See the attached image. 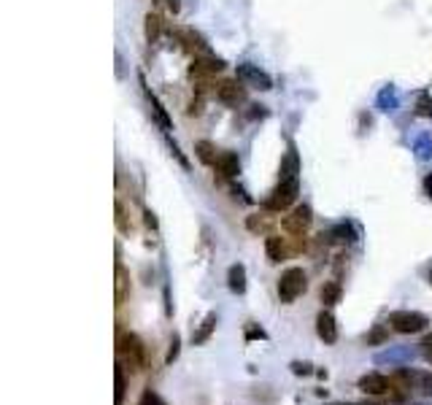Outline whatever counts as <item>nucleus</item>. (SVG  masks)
I'll return each instance as SVG.
<instances>
[{
  "label": "nucleus",
  "instance_id": "obj_1",
  "mask_svg": "<svg viewBox=\"0 0 432 405\" xmlns=\"http://www.w3.org/2000/svg\"><path fill=\"white\" fill-rule=\"evenodd\" d=\"M306 286H308L306 270L303 267H287L281 273V279H278V300L289 305V303H294V300L306 292Z\"/></svg>",
  "mask_w": 432,
  "mask_h": 405
},
{
  "label": "nucleus",
  "instance_id": "obj_20",
  "mask_svg": "<svg viewBox=\"0 0 432 405\" xmlns=\"http://www.w3.org/2000/svg\"><path fill=\"white\" fill-rule=\"evenodd\" d=\"M143 92H146V100H149V103H152V108H155V117H157V122L162 124V127H165V130H171V117H168V114H165V108H162V103H159V100H157L155 95H152V92H149V89H146V84H143Z\"/></svg>",
  "mask_w": 432,
  "mask_h": 405
},
{
  "label": "nucleus",
  "instance_id": "obj_21",
  "mask_svg": "<svg viewBox=\"0 0 432 405\" xmlns=\"http://www.w3.org/2000/svg\"><path fill=\"white\" fill-rule=\"evenodd\" d=\"M214 327H216V314H208L206 321H203V327L192 335V340H195V343H206L208 338H211V333H214Z\"/></svg>",
  "mask_w": 432,
  "mask_h": 405
},
{
  "label": "nucleus",
  "instance_id": "obj_33",
  "mask_svg": "<svg viewBox=\"0 0 432 405\" xmlns=\"http://www.w3.org/2000/svg\"><path fill=\"white\" fill-rule=\"evenodd\" d=\"M146 225H149V227H157V219L152 211H146Z\"/></svg>",
  "mask_w": 432,
  "mask_h": 405
},
{
  "label": "nucleus",
  "instance_id": "obj_12",
  "mask_svg": "<svg viewBox=\"0 0 432 405\" xmlns=\"http://www.w3.org/2000/svg\"><path fill=\"white\" fill-rule=\"evenodd\" d=\"M400 378L408 381V389H416L421 394H432V373H408V370H402Z\"/></svg>",
  "mask_w": 432,
  "mask_h": 405
},
{
  "label": "nucleus",
  "instance_id": "obj_6",
  "mask_svg": "<svg viewBox=\"0 0 432 405\" xmlns=\"http://www.w3.org/2000/svg\"><path fill=\"white\" fill-rule=\"evenodd\" d=\"M238 79H241L246 87H257V89H262V92L273 89L270 76H268L265 71H259L257 65H251V62H243V65H238Z\"/></svg>",
  "mask_w": 432,
  "mask_h": 405
},
{
  "label": "nucleus",
  "instance_id": "obj_9",
  "mask_svg": "<svg viewBox=\"0 0 432 405\" xmlns=\"http://www.w3.org/2000/svg\"><path fill=\"white\" fill-rule=\"evenodd\" d=\"M176 38H178V44H181V49H187V52H197V54H206L208 52V44L206 38L200 36V33H195L190 27H178L176 30Z\"/></svg>",
  "mask_w": 432,
  "mask_h": 405
},
{
  "label": "nucleus",
  "instance_id": "obj_10",
  "mask_svg": "<svg viewBox=\"0 0 432 405\" xmlns=\"http://www.w3.org/2000/svg\"><path fill=\"white\" fill-rule=\"evenodd\" d=\"M316 333L325 343H335L338 340V324H335V317L329 311H322L316 317Z\"/></svg>",
  "mask_w": 432,
  "mask_h": 405
},
{
  "label": "nucleus",
  "instance_id": "obj_14",
  "mask_svg": "<svg viewBox=\"0 0 432 405\" xmlns=\"http://www.w3.org/2000/svg\"><path fill=\"white\" fill-rule=\"evenodd\" d=\"M227 286H230V292H235V295H243L246 292V267L241 263L233 265L230 270H227Z\"/></svg>",
  "mask_w": 432,
  "mask_h": 405
},
{
  "label": "nucleus",
  "instance_id": "obj_3",
  "mask_svg": "<svg viewBox=\"0 0 432 405\" xmlns=\"http://www.w3.org/2000/svg\"><path fill=\"white\" fill-rule=\"evenodd\" d=\"M389 324H392L395 333L414 335V333H421L430 324V319L424 317V314H419V311H395L389 317Z\"/></svg>",
  "mask_w": 432,
  "mask_h": 405
},
{
  "label": "nucleus",
  "instance_id": "obj_11",
  "mask_svg": "<svg viewBox=\"0 0 432 405\" xmlns=\"http://www.w3.org/2000/svg\"><path fill=\"white\" fill-rule=\"evenodd\" d=\"M389 387H392V381L386 376H381V373H367V376L360 378V389L365 394H384Z\"/></svg>",
  "mask_w": 432,
  "mask_h": 405
},
{
  "label": "nucleus",
  "instance_id": "obj_17",
  "mask_svg": "<svg viewBox=\"0 0 432 405\" xmlns=\"http://www.w3.org/2000/svg\"><path fill=\"white\" fill-rule=\"evenodd\" d=\"M195 154H197V159H200L203 165H216V159H219L216 149H214V143H208V141L195 143Z\"/></svg>",
  "mask_w": 432,
  "mask_h": 405
},
{
  "label": "nucleus",
  "instance_id": "obj_22",
  "mask_svg": "<svg viewBox=\"0 0 432 405\" xmlns=\"http://www.w3.org/2000/svg\"><path fill=\"white\" fill-rule=\"evenodd\" d=\"M287 178H297V154L289 152L287 159L281 162V181H287Z\"/></svg>",
  "mask_w": 432,
  "mask_h": 405
},
{
  "label": "nucleus",
  "instance_id": "obj_5",
  "mask_svg": "<svg viewBox=\"0 0 432 405\" xmlns=\"http://www.w3.org/2000/svg\"><path fill=\"white\" fill-rule=\"evenodd\" d=\"M216 98L225 103V106L238 108L241 103H246V84L241 79H227L216 84Z\"/></svg>",
  "mask_w": 432,
  "mask_h": 405
},
{
  "label": "nucleus",
  "instance_id": "obj_25",
  "mask_svg": "<svg viewBox=\"0 0 432 405\" xmlns=\"http://www.w3.org/2000/svg\"><path fill=\"white\" fill-rule=\"evenodd\" d=\"M416 114H419V117H432V98L430 95H421V98L416 100Z\"/></svg>",
  "mask_w": 432,
  "mask_h": 405
},
{
  "label": "nucleus",
  "instance_id": "obj_28",
  "mask_svg": "<svg viewBox=\"0 0 432 405\" xmlns=\"http://www.w3.org/2000/svg\"><path fill=\"white\" fill-rule=\"evenodd\" d=\"M178 346H181V340H178V335H173L171 349H168V357H165V362H173V359L178 357Z\"/></svg>",
  "mask_w": 432,
  "mask_h": 405
},
{
  "label": "nucleus",
  "instance_id": "obj_13",
  "mask_svg": "<svg viewBox=\"0 0 432 405\" xmlns=\"http://www.w3.org/2000/svg\"><path fill=\"white\" fill-rule=\"evenodd\" d=\"M216 171H219L225 178H235L238 173H241V159H238V154H233V152H222L219 159H216Z\"/></svg>",
  "mask_w": 432,
  "mask_h": 405
},
{
  "label": "nucleus",
  "instance_id": "obj_24",
  "mask_svg": "<svg viewBox=\"0 0 432 405\" xmlns=\"http://www.w3.org/2000/svg\"><path fill=\"white\" fill-rule=\"evenodd\" d=\"M114 378H117V397H114V403L122 405L124 403V392H127V384H124V370H122V365H117V370H114Z\"/></svg>",
  "mask_w": 432,
  "mask_h": 405
},
{
  "label": "nucleus",
  "instance_id": "obj_4",
  "mask_svg": "<svg viewBox=\"0 0 432 405\" xmlns=\"http://www.w3.org/2000/svg\"><path fill=\"white\" fill-rule=\"evenodd\" d=\"M117 352L124 354V357L130 359V368H133V370H140V368H143V362H146V349H143V343H140L138 335H133V333L122 335Z\"/></svg>",
  "mask_w": 432,
  "mask_h": 405
},
{
  "label": "nucleus",
  "instance_id": "obj_34",
  "mask_svg": "<svg viewBox=\"0 0 432 405\" xmlns=\"http://www.w3.org/2000/svg\"><path fill=\"white\" fill-rule=\"evenodd\" d=\"M168 6H171V11H178V8H181V3H178V0H168Z\"/></svg>",
  "mask_w": 432,
  "mask_h": 405
},
{
  "label": "nucleus",
  "instance_id": "obj_19",
  "mask_svg": "<svg viewBox=\"0 0 432 405\" xmlns=\"http://www.w3.org/2000/svg\"><path fill=\"white\" fill-rule=\"evenodd\" d=\"M341 292H343V289H341V284L327 281L325 286H322V292H319V300H322L325 305H335V303L341 300Z\"/></svg>",
  "mask_w": 432,
  "mask_h": 405
},
{
  "label": "nucleus",
  "instance_id": "obj_15",
  "mask_svg": "<svg viewBox=\"0 0 432 405\" xmlns=\"http://www.w3.org/2000/svg\"><path fill=\"white\" fill-rule=\"evenodd\" d=\"M130 298V273L122 263H117V305Z\"/></svg>",
  "mask_w": 432,
  "mask_h": 405
},
{
  "label": "nucleus",
  "instance_id": "obj_23",
  "mask_svg": "<svg viewBox=\"0 0 432 405\" xmlns=\"http://www.w3.org/2000/svg\"><path fill=\"white\" fill-rule=\"evenodd\" d=\"M329 238L338 241V244H351L354 241V230L348 227V225H338V227L329 232Z\"/></svg>",
  "mask_w": 432,
  "mask_h": 405
},
{
  "label": "nucleus",
  "instance_id": "obj_2",
  "mask_svg": "<svg viewBox=\"0 0 432 405\" xmlns=\"http://www.w3.org/2000/svg\"><path fill=\"white\" fill-rule=\"evenodd\" d=\"M297 192H300V181L297 178H287V181H278V187H273V192L265 197V208L268 211H287L289 206H292L294 200H297Z\"/></svg>",
  "mask_w": 432,
  "mask_h": 405
},
{
  "label": "nucleus",
  "instance_id": "obj_29",
  "mask_svg": "<svg viewBox=\"0 0 432 405\" xmlns=\"http://www.w3.org/2000/svg\"><path fill=\"white\" fill-rule=\"evenodd\" d=\"M386 338H389V333H386V330H373V335H367V343H381V340H386Z\"/></svg>",
  "mask_w": 432,
  "mask_h": 405
},
{
  "label": "nucleus",
  "instance_id": "obj_26",
  "mask_svg": "<svg viewBox=\"0 0 432 405\" xmlns=\"http://www.w3.org/2000/svg\"><path fill=\"white\" fill-rule=\"evenodd\" d=\"M117 227L122 232H130V222H127V213H124V206H122L119 200H117Z\"/></svg>",
  "mask_w": 432,
  "mask_h": 405
},
{
  "label": "nucleus",
  "instance_id": "obj_35",
  "mask_svg": "<svg viewBox=\"0 0 432 405\" xmlns=\"http://www.w3.org/2000/svg\"><path fill=\"white\" fill-rule=\"evenodd\" d=\"M430 279H432V276H430Z\"/></svg>",
  "mask_w": 432,
  "mask_h": 405
},
{
  "label": "nucleus",
  "instance_id": "obj_16",
  "mask_svg": "<svg viewBox=\"0 0 432 405\" xmlns=\"http://www.w3.org/2000/svg\"><path fill=\"white\" fill-rule=\"evenodd\" d=\"M265 251H268L270 263H281V260H287V246H284V241H281L278 235H268V241H265Z\"/></svg>",
  "mask_w": 432,
  "mask_h": 405
},
{
  "label": "nucleus",
  "instance_id": "obj_30",
  "mask_svg": "<svg viewBox=\"0 0 432 405\" xmlns=\"http://www.w3.org/2000/svg\"><path fill=\"white\" fill-rule=\"evenodd\" d=\"M421 352H424L427 362L432 365V335H427V338H424V343H421Z\"/></svg>",
  "mask_w": 432,
  "mask_h": 405
},
{
  "label": "nucleus",
  "instance_id": "obj_8",
  "mask_svg": "<svg viewBox=\"0 0 432 405\" xmlns=\"http://www.w3.org/2000/svg\"><path fill=\"white\" fill-rule=\"evenodd\" d=\"M225 71V60L219 57H195V62L190 65L192 79H203V76H214V73Z\"/></svg>",
  "mask_w": 432,
  "mask_h": 405
},
{
  "label": "nucleus",
  "instance_id": "obj_27",
  "mask_svg": "<svg viewBox=\"0 0 432 405\" xmlns=\"http://www.w3.org/2000/svg\"><path fill=\"white\" fill-rule=\"evenodd\" d=\"M140 405H168V403H165V400H162L157 392H152V389H149V392H143V397H140Z\"/></svg>",
  "mask_w": 432,
  "mask_h": 405
},
{
  "label": "nucleus",
  "instance_id": "obj_31",
  "mask_svg": "<svg viewBox=\"0 0 432 405\" xmlns=\"http://www.w3.org/2000/svg\"><path fill=\"white\" fill-rule=\"evenodd\" d=\"M292 370L297 373V376H308V373H311V365H300V362H294Z\"/></svg>",
  "mask_w": 432,
  "mask_h": 405
},
{
  "label": "nucleus",
  "instance_id": "obj_18",
  "mask_svg": "<svg viewBox=\"0 0 432 405\" xmlns=\"http://www.w3.org/2000/svg\"><path fill=\"white\" fill-rule=\"evenodd\" d=\"M162 19L157 17V14H146V41L149 44H157L159 41V36H162Z\"/></svg>",
  "mask_w": 432,
  "mask_h": 405
},
{
  "label": "nucleus",
  "instance_id": "obj_32",
  "mask_svg": "<svg viewBox=\"0 0 432 405\" xmlns=\"http://www.w3.org/2000/svg\"><path fill=\"white\" fill-rule=\"evenodd\" d=\"M424 190H427V197L432 200V173L427 178H424Z\"/></svg>",
  "mask_w": 432,
  "mask_h": 405
},
{
  "label": "nucleus",
  "instance_id": "obj_7",
  "mask_svg": "<svg viewBox=\"0 0 432 405\" xmlns=\"http://www.w3.org/2000/svg\"><path fill=\"white\" fill-rule=\"evenodd\" d=\"M311 222H313V211H311V206H297L289 216H284V230L287 232H292V235H303L306 230L311 227Z\"/></svg>",
  "mask_w": 432,
  "mask_h": 405
}]
</instances>
